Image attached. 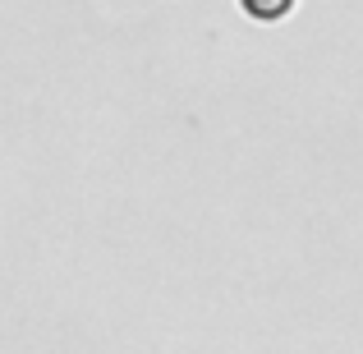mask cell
Masks as SVG:
<instances>
[{"mask_svg": "<svg viewBox=\"0 0 363 354\" xmlns=\"http://www.w3.org/2000/svg\"><path fill=\"white\" fill-rule=\"evenodd\" d=\"M267 5H272V0H248V9H253V14H262V18H267ZM285 5H290V0H281V9Z\"/></svg>", "mask_w": 363, "mask_h": 354, "instance_id": "6da1fadb", "label": "cell"}]
</instances>
